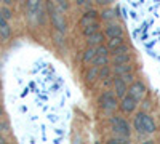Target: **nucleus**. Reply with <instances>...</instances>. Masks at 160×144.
Segmentation results:
<instances>
[{
  "label": "nucleus",
  "mask_w": 160,
  "mask_h": 144,
  "mask_svg": "<svg viewBox=\"0 0 160 144\" xmlns=\"http://www.w3.org/2000/svg\"><path fill=\"white\" fill-rule=\"evenodd\" d=\"M109 125H111V130H112L114 135L123 136V138H130L131 136V125L123 119L122 115L112 114L111 119H109Z\"/></svg>",
  "instance_id": "20e7f679"
},
{
  "label": "nucleus",
  "mask_w": 160,
  "mask_h": 144,
  "mask_svg": "<svg viewBox=\"0 0 160 144\" xmlns=\"http://www.w3.org/2000/svg\"><path fill=\"white\" fill-rule=\"evenodd\" d=\"M10 37H11V27L8 24V19H5L0 15V38L2 40H8Z\"/></svg>",
  "instance_id": "f3484780"
},
{
  "label": "nucleus",
  "mask_w": 160,
  "mask_h": 144,
  "mask_svg": "<svg viewBox=\"0 0 160 144\" xmlns=\"http://www.w3.org/2000/svg\"><path fill=\"white\" fill-rule=\"evenodd\" d=\"M3 114V109H2V106H0V115H2Z\"/></svg>",
  "instance_id": "2f4dec72"
},
{
  "label": "nucleus",
  "mask_w": 160,
  "mask_h": 144,
  "mask_svg": "<svg viewBox=\"0 0 160 144\" xmlns=\"http://www.w3.org/2000/svg\"><path fill=\"white\" fill-rule=\"evenodd\" d=\"M3 3H5V5H8V7H10V5H11V3H13V0H3Z\"/></svg>",
  "instance_id": "7c9ffc66"
},
{
  "label": "nucleus",
  "mask_w": 160,
  "mask_h": 144,
  "mask_svg": "<svg viewBox=\"0 0 160 144\" xmlns=\"http://www.w3.org/2000/svg\"><path fill=\"white\" fill-rule=\"evenodd\" d=\"M104 34L106 37H117V35H125V29L123 26L120 24L118 21H112V22H108L104 27Z\"/></svg>",
  "instance_id": "9d476101"
},
{
  "label": "nucleus",
  "mask_w": 160,
  "mask_h": 144,
  "mask_svg": "<svg viewBox=\"0 0 160 144\" xmlns=\"http://www.w3.org/2000/svg\"><path fill=\"white\" fill-rule=\"evenodd\" d=\"M112 90H114L115 96L120 99V98H123L125 95H128V83H127V82H125L120 75H114Z\"/></svg>",
  "instance_id": "6e6552de"
},
{
  "label": "nucleus",
  "mask_w": 160,
  "mask_h": 144,
  "mask_svg": "<svg viewBox=\"0 0 160 144\" xmlns=\"http://www.w3.org/2000/svg\"><path fill=\"white\" fill-rule=\"evenodd\" d=\"M47 11L53 29L62 34H68V19L64 16V11L55 3V0H47Z\"/></svg>",
  "instance_id": "f257e3e1"
},
{
  "label": "nucleus",
  "mask_w": 160,
  "mask_h": 144,
  "mask_svg": "<svg viewBox=\"0 0 160 144\" xmlns=\"http://www.w3.org/2000/svg\"><path fill=\"white\" fill-rule=\"evenodd\" d=\"M128 95H131L135 99H138V101H141V99H144L146 98V87H144V83H141V82H133V83H130L128 85Z\"/></svg>",
  "instance_id": "9b49d317"
},
{
  "label": "nucleus",
  "mask_w": 160,
  "mask_h": 144,
  "mask_svg": "<svg viewBox=\"0 0 160 144\" xmlns=\"http://www.w3.org/2000/svg\"><path fill=\"white\" fill-rule=\"evenodd\" d=\"M131 59H133L131 50H130V51H123V53H112V55H111V62H112V64L131 62Z\"/></svg>",
  "instance_id": "2eb2a0df"
},
{
  "label": "nucleus",
  "mask_w": 160,
  "mask_h": 144,
  "mask_svg": "<svg viewBox=\"0 0 160 144\" xmlns=\"http://www.w3.org/2000/svg\"><path fill=\"white\" fill-rule=\"evenodd\" d=\"M2 15H3V18H5V19H8V21L13 18V11L10 10V7H8V5L2 7Z\"/></svg>",
  "instance_id": "393cba45"
},
{
  "label": "nucleus",
  "mask_w": 160,
  "mask_h": 144,
  "mask_svg": "<svg viewBox=\"0 0 160 144\" xmlns=\"http://www.w3.org/2000/svg\"><path fill=\"white\" fill-rule=\"evenodd\" d=\"M127 42H125V35H117V37H109L108 38V48L111 50V51H114L115 48H118V47H122V45H125Z\"/></svg>",
  "instance_id": "a211bd4d"
},
{
  "label": "nucleus",
  "mask_w": 160,
  "mask_h": 144,
  "mask_svg": "<svg viewBox=\"0 0 160 144\" xmlns=\"http://www.w3.org/2000/svg\"><path fill=\"white\" fill-rule=\"evenodd\" d=\"M133 69L131 62H122V64H112V72L114 75H123Z\"/></svg>",
  "instance_id": "6ab92c4d"
},
{
  "label": "nucleus",
  "mask_w": 160,
  "mask_h": 144,
  "mask_svg": "<svg viewBox=\"0 0 160 144\" xmlns=\"http://www.w3.org/2000/svg\"><path fill=\"white\" fill-rule=\"evenodd\" d=\"M0 40H2V38H0Z\"/></svg>",
  "instance_id": "f704fd0d"
},
{
  "label": "nucleus",
  "mask_w": 160,
  "mask_h": 144,
  "mask_svg": "<svg viewBox=\"0 0 160 144\" xmlns=\"http://www.w3.org/2000/svg\"><path fill=\"white\" fill-rule=\"evenodd\" d=\"M117 16H118V8L112 10V8H109V7H106V8L99 13V19L104 21L106 24L112 22V21H117Z\"/></svg>",
  "instance_id": "ddd939ff"
},
{
  "label": "nucleus",
  "mask_w": 160,
  "mask_h": 144,
  "mask_svg": "<svg viewBox=\"0 0 160 144\" xmlns=\"http://www.w3.org/2000/svg\"><path fill=\"white\" fill-rule=\"evenodd\" d=\"M96 59V47H88L83 50V53H82V62L87 64V66H90V64H93Z\"/></svg>",
  "instance_id": "dca6fc26"
},
{
  "label": "nucleus",
  "mask_w": 160,
  "mask_h": 144,
  "mask_svg": "<svg viewBox=\"0 0 160 144\" xmlns=\"http://www.w3.org/2000/svg\"><path fill=\"white\" fill-rule=\"evenodd\" d=\"M83 77H85V82L87 83H95L98 78H99V67L95 66V64H91V66L87 67Z\"/></svg>",
  "instance_id": "4468645a"
},
{
  "label": "nucleus",
  "mask_w": 160,
  "mask_h": 144,
  "mask_svg": "<svg viewBox=\"0 0 160 144\" xmlns=\"http://www.w3.org/2000/svg\"><path fill=\"white\" fill-rule=\"evenodd\" d=\"M114 75V72H112V66H102V67H99V78L101 80H104V78H109V77H112Z\"/></svg>",
  "instance_id": "4be33fe9"
},
{
  "label": "nucleus",
  "mask_w": 160,
  "mask_h": 144,
  "mask_svg": "<svg viewBox=\"0 0 160 144\" xmlns=\"http://www.w3.org/2000/svg\"><path fill=\"white\" fill-rule=\"evenodd\" d=\"M53 43H55L56 47H59V48H62L64 43H66V34L53 29Z\"/></svg>",
  "instance_id": "aec40b11"
},
{
  "label": "nucleus",
  "mask_w": 160,
  "mask_h": 144,
  "mask_svg": "<svg viewBox=\"0 0 160 144\" xmlns=\"http://www.w3.org/2000/svg\"><path fill=\"white\" fill-rule=\"evenodd\" d=\"M128 139H130V138H123V136L114 135L112 138L108 139V142H109V144H125V142H128Z\"/></svg>",
  "instance_id": "5701e85b"
},
{
  "label": "nucleus",
  "mask_w": 160,
  "mask_h": 144,
  "mask_svg": "<svg viewBox=\"0 0 160 144\" xmlns=\"http://www.w3.org/2000/svg\"><path fill=\"white\" fill-rule=\"evenodd\" d=\"M120 77H122V78H123V80H125L128 85L135 82V74H133L131 71H130V72H127V74H123V75H120Z\"/></svg>",
  "instance_id": "bb28decb"
},
{
  "label": "nucleus",
  "mask_w": 160,
  "mask_h": 144,
  "mask_svg": "<svg viewBox=\"0 0 160 144\" xmlns=\"http://www.w3.org/2000/svg\"><path fill=\"white\" fill-rule=\"evenodd\" d=\"M0 2H3V0H0Z\"/></svg>",
  "instance_id": "72a5a7b5"
},
{
  "label": "nucleus",
  "mask_w": 160,
  "mask_h": 144,
  "mask_svg": "<svg viewBox=\"0 0 160 144\" xmlns=\"http://www.w3.org/2000/svg\"><path fill=\"white\" fill-rule=\"evenodd\" d=\"M98 106H99V109H101V112L102 114H106V115H112V114H115V111L118 109V98L115 96V93H114V90H106L104 93L98 98Z\"/></svg>",
  "instance_id": "7ed1b4c3"
},
{
  "label": "nucleus",
  "mask_w": 160,
  "mask_h": 144,
  "mask_svg": "<svg viewBox=\"0 0 160 144\" xmlns=\"http://www.w3.org/2000/svg\"><path fill=\"white\" fill-rule=\"evenodd\" d=\"M21 2H26V0H21Z\"/></svg>",
  "instance_id": "473e14b6"
},
{
  "label": "nucleus",
  "mask_w": 160,
  "mask_h": 144,
  "mask_svg": "<svg viewBox=\"0 0 160 144\" xmlns=\"http://www.w3.org/2000/svg\"><path fill=\"white\" fill-rule=\"evenodd\" d=\"M111 62V50L108 48V45H99L96 47V59H95V66L102 67V66H108Z\"/></svg>",
  "instance_id": "423d86ee"
},
{
  "label": "nucleus",
  "mask_w": 160,
  "mask_h": 144,
  "mask_svg": "<svg viewBox=\"0 0 160 144\" xmlns=\"http://www.w3.org/2000/svg\"><path fill=\"white\" fill-rule=\"evenodd\" d=\"M43 3L45 0H26V18L29 22L37 24V13Z\"/></svg>",
  "instance_id": "39448f33"
},
{
  "label": "nucleus",
  "mask_w": 160,
  "mask_h": 144,
  "mask_svg": "<svg viewBox=\"0 0 160 144\" xmlns=\"http://www.w3.org/2000/svg\"><path fill=\"white\" fill-rule=\"evenodd\" d=\"M136 107H138V99H135L131 95H125L123 98H120V102H118V109L122 111L123 114H135L136 112Z\"/></svg>",
  "instance_id": "0eeeda50"
},
{
  "label": "nucleus",
  "mask_w": 160,
  "mask_h": 144,
  "mask_svg": "<svg viewBox=\"0 0 160 144\" xmlns=\"http://www.w3.org/2000/svg\"><path fill=\"white\" fill-rule=\"evenodd\" d=\"M99 21V13L95 10V8H90L87 10L82 16L78 19V26L80 27H87V26L93 24V22H98Z\"/></svg>",
  "instance_id": "1a4fd4ad"
},
{
  "label": "nucleus",
  "mask_w": 160,
  "mask_h": 144,
  "mask_svg": "<svg viewBox=\"0 0 160 144\" xmlns=\"http://www.w3.org/2000/svg\"><path fill=\"white\" fill-rule=\"evenodd\" d=\"M7 141H5V138H3V135L2 133H0V144H5Z\"/></svg>",
  "instance_id": "c756f323"
},
{
  "label": "nucleus",
  "mask_w": 160,
  "mask_h": 144,
  "mask_svg": "<svg viewBox=\"0 0 160 144\" xmlns=\"http://www.w3.org/2000/svg\"><path fill=\"white\" fill-rule=\"evenodd\" d=\"M75 3H77L78 7H85V5L90 3V0H75Z\"/></svg>",
  "instance_id": "c85d7f7f"
},
{
  "label": "nucleus",
  "mask_w": 160,
  "mask_h": 144,
  "mask_svg": "<svg viewBox=\"0 0 160 144\" xmlns=\"http://www.w3.org/2000/svg\"><path fill=\"white\" fill-rule=\"evenodd\" d=\"M55 3H56L64 13L69 10V2H68V0H55Z\"/></svg>",
  "instance_id": "a878e982"
},
{
  "label": "nucleus",
  "mask_w": 160,
  "mask_h": 144,
  "mask_svg": "<svg viewBox=\"0 0 160 144\" xmlns=\"http://www.w3.org/2000/svg\"><path fill=\"white\" fill-rule=\"evenodd\" d=\"M133 130L141 136L152 135V133H155V123H154L152 117L149 114L138 112L135 117H133Z\"/></svg>",
  "instance_id": "f03ea898"
},
{
  "label": "nucleus",
  "mask_w": 160,
  "mask_h": 144,
  "mask_svg": "<svg viewBox=\"0 0 160 144\" xmlns=\"http://www.w3.org/2000/svg\"><path fill=\"white\" fill-rule=\"evenodd\" d=\"M10 132V123H8V120L7 119H3L2 115H0V133H8Z\"/></svg>",
  "instance_id": "b1692460"
},
{
  "label": "nucleus",
  "mask_w": 160,
  "mask_h": 144,
  "mask_svg": "<svg viewBox=\"0 0 160 144\" xmlns=\"http://www.w3.org/2000/svg\"><path fill=\"white\" fill-rule=\"evenodd\" d=\"M87 38V45L88 47H99V45H102L104 43V40H106V34L102 32V31H98V32H95V34H91V35H88V37H85Z\"/></svg>",
  "instance_id": "f8f14e48"
},
{
  "label": "nucleus",
  "mask_w": 160,
  "mask_h": 144,
  "mask_svg": "<svg viewBox=\"0 0 160 144\" xmlns=\"http://www.w3.org/2000/svg\"><path fill=\"white\" fill-rule=\"evenodd\" d=\"M98 31H101V29H99V22H93V24L87 26V27H82V34H83L85 37L95 34V32H98Z\"/></svg>",
  "instance_id": "412c9836"
},
{
  "label": "nucleus",
  "mask_w": 160,
  "mask_h": 144,
  "mask_svg": "<svg viewBox=\"0 0 160 144\" xmlns=\"http://www.w3.org/2000/svg\"><path fill=\"white\" fill-rule=\"evenodd\" d=\"M112 2H114V0H95V3H96L98 7H104V8L109 7Z\"/></svg>",
  "instance_id": "cd10ccee"
}]
</instances>
